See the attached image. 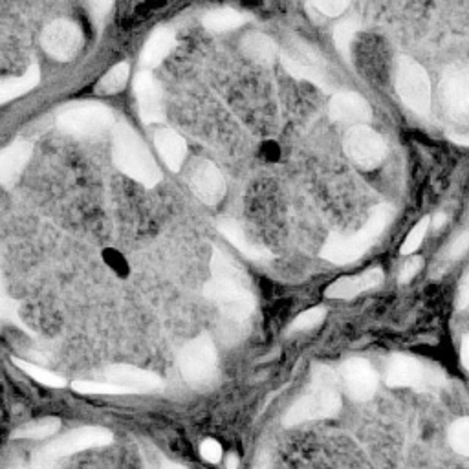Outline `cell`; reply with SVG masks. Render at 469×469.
Instances as JSON below:
<instances>
[{"mask_svg":"<svg viewBox=\"0 0 469 469\" xmlns=\"http://www.w3.org/2000/svg\"><path fill=\"white\" fill-rule=\"evenodd\" d=\"M211 270L213 281L205 286V295L215 301L228 317L246 319L255 308V300L244 284V275L239 266L221 251H215Z\"/></svg>","mask_w":469,"mask_h":469,"instance_id":"cell-1","label":"cell"},{"mask_svg":"<svg viewBox=\"0 0 469 469\" xmlns=\"http://www.w3.org/2000/svg\"><path fill=\"white\" fill-rule=\"evenodd\" d=\"M341 409L339 383L335 372L326 365H317L314 370V386L307 396L297 400L284 416V425H291L330 418Z\"/></svg>","mask_w":469,"mask_h":469,"instance_id":"cell-2","label":"cell"},{"mask_svg":"<svg viewBox=\"0 0 469 469\" xmlns=\"http://www.w3.org/2000/svg\"><path fill=\"white\" fill-rule=\"evenodd\" d=\"M114 160L126 175L149 187L160 180V170L151 152L126 123H119L114 131Z\"/></svg>","mask_w":469,"mask_h":469,"instance_id":"cell-3","label":"cell"},{"mask_svg":"<svg viewBox=\"0 0 469 469\" xmlns=\"http://www.w3.org/2000/svg\"><path fill=\"white\" fill-rule=\"evenodd\" d=\"M396 89L402 101L416 114H428L431 109L430 75L411 57H402L398 63Z\"/></svg>","mask_w":469,"mask_h":469,"instance_id":"cell-4","label":"cell"},{"mask_svg":"<svg viewBox=\"0 0 469 469\" xmlns=\"http://www.w3.org/2000/svg\"><path fill=\"white\" fill-rule=\"evenodd\" d=\"M114 114L103 105H74L57 116V125L68 135L91 136L107 131Z\"/></svg>","mask_w":469,"mask_h":469,"instance_id":"cell-5","label":"cell"},{"mask_svg":"<svg viewBox=\"0 0 469 469\" xmlns=\"http://www.w3.org/2000/svg\"><path fill=\"white\" fill-rule=\"evenodd\" d=\"M281 61L290 75L308 81L321 91L328 92V83L323 74L321 57L307 45V42L297 40L290 50L281 54Z\"/></svg>","mask_w":469,"mask_h":469,"instance_id":"cell-6","label":"cell"},{"mask_svg":"<svg viewBox=\"0 0 469 469\" xmlns=\"http://www.w3.org/2000/svg\"><path fill=\"white\" fill-rule=\"evenodd\" d=\"M345 151L361 169H374L386 158V143L378 133L365 125H354L347 133Z\"/></svg>","mask_w":469,"mask_h":469,"instance_id":"cell-7","label":"cell"},{"mask_svg":"<svg viewBox=\"0 0 469 469\" xmlns=\"http://www.w3.org/2000/svg\"><path fill=\"white\" fill-rule=\"evenodd\" d=\"M182 370L191 383H207L217 374V352L207 335L198 337L182 354Z\"/></svg>","mask_w":469,"mask_h":469,"instance_id":"cell-8","label":"cell"},{"mask_svg":"<svg viewBox=\"0 0 469 469\" xmlns=\"http://www.w3.org/2000/svg\"><path fill=\"white\" fill-rule=\"evenodd\" d=\"M83 47L81 30L70 21H54L42 33V48L57 61L74 59Z\"/></svg>","mask_w":469,"mask_h":469,"instance_id":"cell-9","label":"cell"},{"mask_svg":"<svg viewBox=\"0 0 469 469\" xmlns=\"http://www.w3.org/2000/svg\"><path fill=\"white\" fill-rule=\"evenodd\" d=\"M374 240L365 228L352 235L332 233L321 249V257L334 265H351L361 257Z\"/></svg>","mask_w":469,"mask_h":469,"instance_id":"cell-10","label":"cell"},{"mask_svg":"<svg viewBox=\"0 0 469 469\" xmlns=\"http://www.w3.org/2000/svg\"><path fill=\"white\" fill-rule=\"evenodd\" d=\"M386 379L391 387H413L421 389L433 383L435 386V374L425 369L418 360L409 356H395L387 367Z\"/></svg>","mask_w":469,"mask_h":469,"instance_id":"cell-11","label":"cell"},{"mask_svg":"<svg viewBox=\"0 0 469 469\" xmlns=\"http://www.w3.org/2000/svg\"><path fill=\"white\" fill-rule=\"evenodd\" d=\"M446 109L455 116L469 114V66L449 68L440 83Z\"/></svg>","mask_w":469,"mask_h":469,"instance_id":"cell-12","label":"cell"},{"mask_svg":"<svg viewBox=\"0 0 469 469\" xmlns=\"http://www.w3.org/2000/svg\"><path fill=\"white\" fill-rule=\"evenodd\" d=\"M341 374H343V383H345L347 393L354 400L365 402L374 396V393L378 389V374L367 360H361V358L349 360L343 365Z\"/></svg>","mask_w":469,"mask_h":469,"instance_id":"cell-13","label":"cell"},{"mask_svg":"<svg viewBox=\"0 0 469 469\" xmlns=\"http://www.w3.org/2000/svg\"><path fill=\"white\" fill-rule=\"evenodd\" d=\"M193 193L205 204H219L226 193L224 177L219 167L211 161H200L191 175Z\"/></svg>","mask_w":469,"mask_h":469,"instance_id":"cell-14","label":"cell"},{"mask_svg":"<svg viewBox=\"0 0 469 469\" xmlns=\"http://www.w3.org/2000/svg\"><path fill=\"white\" fill-rule=\"evenodd\" d=\"M135 91L138 98L140 116L145 123H156L163 119V100L156 79L149 72H140L135 79Z\"/></svg>","mask_w":469,"mask_h":469,"instance_id":"cell-15","label":"cell"},{"mask_svg":"<svg viewBox=\"0 0 469 469\" xmlns=\"http://www.w3.org/2000/svg\"><path fill=\"white\" fill-rule=\"evenodd\" d=\"M330 116L345 125H363L370 119L372 110L365 98L354 92H339L330 101Z\"/></svg>","mask_w":469,"mask_h":469,"instance_id":"cell-16","label":"cell"},{"mask_svg":"<svg viewBox=\"0 0 469 469\" xmlns=\"http://www.w3.org/2000/svg\"><path fill=\"white\" fill-rule=\"evenodd\" d=\"M381 281H383L381 268H372V270H367L361 275L337 279L335 282H332L326 288L325 295L330 297V300H352V297L379 286Z\"/></svg>","mask_w":469,"mask_h":469,"instance_id":"cell-17","label":"cell"},{"mask_svg":"<svg viewBox=\"0 0 469 469\" xmlns=\"http://www.w3.org/2000/svg\"><path fill=\"white\" fill-rule=\"evenodd\" d=\"M219 230L221 233L240 251L244 253L248 259L251 261H265V259H272V253L263 248V246H257L248 240L242 226L237 222V221H231V219H226V221H221L219 222Z\"/></svg>","mask_w":469,"mask_h":469,"instance_id":"cell-18","label":"cell"},{"mask_svg":"<svg viewBox=\"0 0 469 469\" xmlns=\"http://www.w3.org/2000/svg\"><path fill=\"white\" fill-rule=\"evenodd\" d=\"M154 143L160 151V154L163 156L165 163L169 165V169L178 170L184 163V158L187 154V145L186 140L170 129H161L156 133L154 136Z\"/></svg>","mask_w":469,"mask_h":469,"instance_id":"cell-19","label":"cell"},{"mask_svg":"<svg viewBox=\"0 0 469 469\" xmlns=\"http://www.w3.org/2000/svg\"><path fill=\"white\" fill-rule=\"evenodd\" d=\"M177 45V39L175 33L167 30V28H160L156 30L151 39L147 40V45L142 52V65L145 68H154L158 66L170 52H173Z\"/></svg>","mask_w":469,"mask_h":469,"instance_id":"cell-20","label":"cell"},{"mask_svg":"<svg viewBox=\"0 0 469 469\" xmlns=\"http://www.w3.org/2000/svg\"><path fill=\"white\" fill-rule=\"evenodd\" d=\"M39 83H40V70L37 65L30 66L26 74H22L21 77L0 81V105L28 94L37 87Z\"/></svg>","mask_w":469,"mask_h":469,"instance_id":"cell-21","label":"cell"},{"mask_svg":"<svg viewBox=\"0 0 469 469\" xmlns=\"http://www.w3.org/2000/svg\"><path fill=\"white\" fill-rule=\"evenodd\" d=\"M242 52L255 63L268 65L277 56V45L263 33H249L242 39Z\"/></svg>","mask_w":469,"mask_h":469,"instance_id":"cell-22","label":"cell"},{"mask_svg":"<svg viewBox=\"0 0 469 469\" xmlns=\"http://www.w3.org/2000/svg\"><path fill=\"white\" fill-rule=\"evenodd\" d=\"M31 154V145L19 142L0 154V180L13 178Z\"/></svg>","mask_w":469,"mask_h":469,"instance_id":"cell-23","label":"cell"},{"mask_svg":"<svg viewBox=\"0 0 469 469\" xmlns=\"http://www.w3.org/2000/svg\"><path fill=\"white\" fill-rule=\"evenodd\" d=\"M249 21V17L246 13L230 10V8H222V10H215V12H209L204 17V26L209 31H230L235 30L242 24H246Z\"/></svg>","mask_w":469,"mask_h":469,"instance_id":"cell-24","label":"cell"},{"mask_svg":"<svg viewBox=\"0 0 469 469\" xmlns=\"http://www.w3.org/2000/svg\"><path fill=\"white\" fill-rule=\"evenodd\" d=\"M126 81H129V65L121 63L101 79L98 89L101 94H116L125 87Z\"/></svg>","mask_w":469,"mask_h":469,"instance_id":"cell-25","label":"cell"},{"mask_svg":"<svg viewBox=\"0 0 469 469\" xmlns=\"http://www.w3.org/2000/svg\"><path fill=\"white\" fill-rule=\"evenodd\" d=\"M451 447L464 456H469V418H458L449 428Z\"/></svg>","mask_w":469,"mask_h":469,"instance_id":"cell-26","label":"cell"},{"mask_svg":"<svg viewBox=\"0 0 469 469\" xmlns=\"http://www.w3.org/2000/svg\"><path fill=\"white\" fill-rule=\"evenodd\" d=\"M360 30L358 22L354 19H347L343 22H339L334 30V42L337 50L343 54V56H349V50H351V42L356 35V31Z\"/></svg>","mask_w":469,"mask_h":469,"instance_id":"cell-27","label":"cell"},{"mask_svg":"<svg viewBox=\"0 0 469 469\" xmlns=\"http://www.w3.org/2000/svg\"><path fill=\"white\" fill-rule=\"evenodd\" d=\"M326 316V310L323 307H316V308H310L303 314L297 316L293 319V323L290 325V330L291 332H300V330H310L314 326H317Z\"/></svg>","mask_w":469,"mask_h":469,"instance_id":"cell-28","label":"cell"},{"mask_svg":"<svg viewBox=\"0 0 469 469\" xmlns=\"http://www.w3.org/2000/svg\"><path fill=\"white\" fill-rule=\"evenodd\" d=\"M430 224H431V219H430V217H423V219L411 230V233L407 235V239H405V242H404V246H402V255H411V253H414V251L420 248L425 233H428Z\"/></svg>","mask_w":469,"mask_h":469,"instance_id":"cell-29","label":"cell"},{"mask_svg":"<svg viewBox=\"0 0 469 469\" xmlns=\"http://www.w3.org/2000/svg\"><path fill=\"white\" fill-rule=\"evenodd\" d=\"M310 3L316 6L317 12H321L326 17H337L343 13L349 6L351 0H310Z\"/></svg>","mask_w":469,"mask_h":469,"instance_id":"cell-30","label":"cell"},{"mask_svg":"<svg viewBox=\"0 0 469 469\" xmlns=\"http://www.w3.org/2000/svg\"><path fill=\"white\" fill-rule=\"evenodd\" d=\"M200 455L204 460L211 462V464H217L221 458H222V447L217 440H204L202 446H200Z\"/></svg>","mask_w":469,"mask_h":469,"instance_id":"cell-31","label":"cell"},{"mask_svg":"<svg viewBox=\"0 0 469 469\" xmlns=\"http://www.w3.org/2000/svg\"><path fill=\"white\" fill-rule=\"evenodd\" d=\"M421 266H423L421 257H413V259H409V261L405 263V266L402 268V274H400V279H398L400 284L411 282L413 277L421 270Z\"/></svg>","mask_w":469,"mask_h":469,"instance_id":"cell-32","label":"cell"},{"mask_svg":"<svg viewBox=\"0 0 469 469\" xmlns=\"http://www.w3.org/2000/svg\"><path fill=\"white\" fill-rule=\"evenodd\" d=\"M469 249V231H464L460 237H456V240L451 244L449 255L453 259H460L462 255Z\"/></svg>","mask_w":469,"mask_h":469,"instance_id":"cell-33","label":"cell"},{"mask_svg":"<svg viewBox=\"0 0 469 469\" xmlns=\"http://www.w3.org/2000/svg\"><path fill=\"white\" fill-rule=\"evenodd\" d=\"M469 305V272L465 274V277L460 282V290H458V307L465 308Z\"/></svg>","mask_w":469,"mask_h":469,"instance_id":"cell-34","label":"cell"},{"mask_svg":"<svg viewBox=\"0 0 469 469\" xmlns=\"http://www.w3.org/2000/svg\"><path fill=\"white\" fill-rule=\"evenodd\" d=\"M89 4L98 17H103L110 10L112 0H89Z\"/></svg>","mask_w":469,"mask_h":469,"instance_id":"cell-35","label":"cell"},{"mask_svg":"<svg viewBox=\"0 0 469 469\" xmlns=\"http://www.w3.org/2000/svg\"><path fill=\"white\" fill-rule=\"evenodd\" d=\"M460 361L469 370V335L464 337L462 347H460Z\"/></svg>","mask_w":469,"mask_h":469,"instance_id":"cell-36","label":"cell"},{"mask_svg":"<svg viewBox=\"0 0 469 469\" xmlns=\"http://www.w3.org/2000/svg\"><path fill=\"white\" fill-rule=\"evenodd\" d=\"M449 140L456 145H462V147H469V136L467 135H449Z\"/></svg>","mask_w":469,"mask_h":469,"instance_id":"cell-37","label":"cell"},{"mask_svg":"<svg viewBox=\"0 0 469 469\" xmlns=\"http://www.w3.org/2000/svg\"><path fill=\"white\" fill-rule=\"evenodd\" d=\"M446 221H447V217L444 215V213H439V215L433 219V228H437V230H439V228H442Z\"/></svg>","mask_w":469,"mask_h":469,"instance_id":"cell-38","label":"cell"},{"mask_svg":"<svg viewBox=\"0 0 469 469\" xmlns=\"http://www.w3.org/2000/svg\"><path fill=\"white\" fill-rule=\"evenodd\" d=\"M228 469H239V456L235 453L228 456Z\"/></svg>","mask_w":469,"mask_h":469,"instance_id":"cell-39","label":"cell"},{"mask_svg":"<svg viewBox=\"0 0 469 469\" xmlns=\"http://www.w3.org/2000/svg\"><path fill=\"white\" fill-rule=\"evenodd\" d=\"M175 469H180V467H175Z\"/></svg>","mask_w":469,"mask_h":469,"instance_id":"cell-40","label":"cell"}]
</instances>
